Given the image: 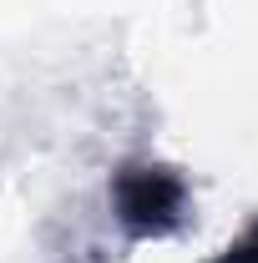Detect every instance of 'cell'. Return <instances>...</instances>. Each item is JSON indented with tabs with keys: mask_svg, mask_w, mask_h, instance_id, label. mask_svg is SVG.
Listing matches in <instances>:
<instances>
[{
	"mask_svg": "<svg viewBox=\"0 0 258 263\" xmlns=\"http://www.w3.org/2000/svg\"><path fill=\"white\" fill-rule=\"evenodd\" d=\"M117 208H122V223L137 233H157L167 223H177V208H182V182L162 167H132L127 177L117 182Z\"/></svg>",
	"mask_w": 258,
	"mask_h": 263,
	"instance_id": "obj_1",
	"label": "cell"
},
{
	"mask_svg": "<svg viewBox=\"0 0 258 263\" xmlns=\"http://www.w3.org/2000/svg\"><path fill=\"white\" fill-rule=\"evenodd\" d=\"M228 263H258V228L248 233V238H243L238 248H233V258H228Z\"/></svg>",
	"mask_w": 258,
	"mask_h": 263,
	"instance_id": "obj_2",
	"label": "cell"
}]
</instances>
